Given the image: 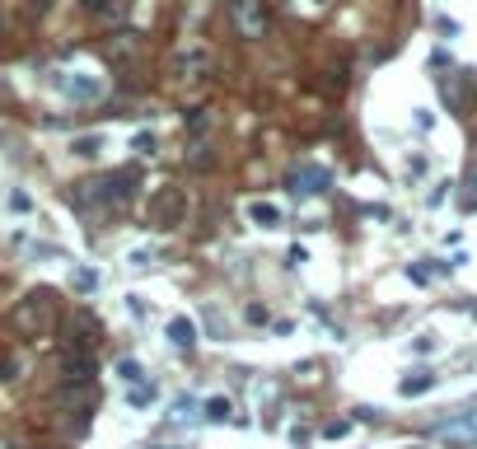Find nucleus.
Wrapping results in <instances>:
<instances>
[{
    "mask_svg": "<svg viewBox=\"0 0 477 449\" xmlns=\"http://www.w3.org/2000/svg\"><path fill=\"white\" fill-rule=\"evenodd\" d=\"M463 206H468V211H477V164L468 169V178H463Z\"/></svg>",
    "mask_w": 477,
    "mask_h": 449,
    "instance_id": "nucleus-19",
    "label": "nucleus"
},
{
    "mask_svg": "<svg viewBox=\"0 0 477 449\" xmlns=\"http://www.w3.org/2000/svg\"><path fill=\"white\" fill-rule=\"evenodd\" d=\"M243 318H248L253 328H267V323H271V314H267V304H248V309H243Z\"/></svg>",
    "mask_w": 477,
    "mask_h": 449,
    "instance_id": "nucleus-21",
    "label": "nucleus"
},
{
    "mask_svg": "<svg viewBox=\"0 0 477 449\" xmlns=\"http://www.w3.org/2000/svg\"><path fill=\"white\" fill-rule=\"evenodd\" d=\"M19 328H24L28 337H38V332H47L52 328V295L47 291H33V295H24V304H19Z\"/></svg>",
    "mask_w": 477,
    "mask_h": 449,
    "instance_id": "nucleus-2",
    "label": "nucleus"
},
{
    "mask_svg": "<svg viewBox=\"0 0 477 449\" xmlns=\"http://www.w3.org/2000/svg\"><path fill=\"white\" fill-rule=\"evenodd\" d=\"M412 351H421V356H426V351H435V332H421V337L412 342Z\"/></svg>",
    "mask_w": 477,
    "mask_h": 449,
    "instance_id": "nucleus-29",
    "label": "nucleus"
},
{
    "mask_svg": "<svg viewBox=\"0 0 477 449\" xmlns=\"http://www.w3.org/2000/svg\"><path fill=\"white\" fill-rule=\"evenodd\" d=\"M211 127H215L211 108H192V112H187V132L197 136V141H206V136H211Z\"/></svg>",
    "mask_w": 477,
    "mask_h": 449,
    "instance_id": "nucleus-14",
    "label": "nucleus"
},
{
    "mask_svg": "<svg viewBox=\"0 0 477 449\" xmlns=\"http://www.w3.org/2000/svg\"><path fill=\"white\" fill-rule=\"evenodd\" d=\"M61 407H80V412H89V407H94V389H89V384H71V389H61Z\"/></svg>",
    "mask_w": 477,
    "mask_h": 449,
    "instance_id": "nucleus-13",
    "label": "nucleus"
},
{
    "mask_svg": "<svg viewBox=\"0 0 477 449\" xmlns=\"http://www.w3.org/2000/svg\"><path fill=\"white\" fill-rule=\"evenodd\" d=\"M103 145H108L103 132H89V136H75V141H71V155L75 159H99L103 155Z\"/></svg>",
    "mask_w": 477,
    "mask_h": 449,
    "instance_id": "nucleus-10",
    "label": "nucleus"
},
{
    "mask_svg": "<svg viewBox=\"0 0 477 449\" xmlns=\"http://www.w3.org/2000/svg\"><path fill=\"white\" fill-rule=\"evenodd\" d=\"M169 66H173V75H183V80L187 75H201V71L211 66V52H206V47H178Z\"/></svg>",
    "mask_w": 477,
    "mask_h": 449,
    "instance_id": "nucleus-6",
    "label": "nucleus"
},
{
    "mask_svg": "<svg viewBox=\"0 0 477 449\" xmlns=\"http://www.w3.org/2000/svg\"><path fill=\"white\" fill-rule=\"evenodd\" d=\"M155 384H132V393H127V402H132V407H145V402H155Z\"/></svg>",
    "mask_w": 477,
    "mask_h": 449,
    "instance_id": "nucleus-16",
    "label": "nucleus"
},
{
    "mask_svg": "<svg viewBox=\"0 0 477 449\" xmlns=\"http://www.w3.org/2000/svg\"><path fill=\"white\" fill-rule=\"evenodd\" d=\"M10 211L28 215V211H33V197H28V192H10Z\"/></svg>",
    "mask_w": 477,
    "mask_h": 449,
    "instance_id": "nucleus-23",
    "label": "nucleus"
},
{
    "mask_svg": "<svg viewBox=\"0 0 477 449\" xmlns=\"http://www.w3.org/2000/svg\"><path fill=\"white\" fill-rule=\"evenodd\" d=\"M407 281H417V286H430V267H407Z\"/></svg>",
    "mask_w": 477,
    "mask_h": 449,
    "instance_id": "nucleus-28",
    "label": "nucleus"
},
{
    "mask_svg": "<svg viewBox=\"0 0 477 449\" xmlns=\"http://www.w3.org/2000/svg\"><path fill=\"white\" fill-rule=\"evenodd\" d=\"M346 430H351V422H328V426H323V435H328V440H342Z\"/></svg>",
    "mask_w": 477,
    "mask_h": 449,
    "instance_id": "nucleus-26",
    "label": "nucleus"
},
{
    "mask_svg": "<svg viewBox=\"0 0 477 449\" xmlns=\"http://www.w3.org/2000/svg\"><path fill=\"white\" fill-rule=\"evenodd\" d=\"M145 215H150V225H159V230H173V225H183L187 215V192L173 183H164L150 192V202H145Z\"/></svg>",
    "mask_w": 477,
    "mask_h": 449,
    "instance_id": "nucleus-1",
    "label": "nucleus"
},
{
    "mask_svg": "<svg viewBox=\"0 0 477 449\" xmlns=\"http://www.w3.org/2000/svg\"><path fill=\"white\" fill-rule=\"evenodd\" d=\"M291 440H295V445H309V440H314V430H309V426H291Z\"/></svg>",
    "mask_w": 477,
    "mask_h": 449,
    "instance_id": "nucleus-30",
    "label": "nucleus"
},
{
    "mask_svg": "<svg viewBox=\"0 0 477 449\" xmlns=\"http://www.w3.org/2000/svg\"><path fill=\"white\" fill-rule=\"evenodd\" d=\"M286 263H291V267H304V263H309V248H304V243H295L291 253H286Z\"/></svg>",
    "mask_w": 477,
    "mask_h": 449,
    "instance_id": "nucleus-24",
    "label": "nucleus"
},
{
    "mask_svg": "<svg viewBox=\"0 0 477 449\" xmlns=\"http://www.w3.org/2000/svg\"><path fill=\"white\" fill-rule=\"evenodd\" d=\"M356 422H379V407H356Z\"/></svg>",
    "mask_w": 477,
    "mask_h": 449,
    "instance_id": "nucleus-31",
    "label": "nucleus"
},
{
    "mask_svg": "<svg viewBox=\"0 0 477 449\" xmlns=\"http://www.w3.org/2000/svg\"><path fill=\"white\" fill-rule=\"evenodd\" d=\"M117 379H122V384H140V365H136L132 356H127V361H117Z\"/></svg>",
    "mask_w": 477,
    "mask_h": 449,
    "instance_id": "nucleus-20",
    "label": "nucleus"
},
{
    "mask_svg": "<svg viewBox=\"0 0 477 449\" xmlns=\"http://www.w3.org/2000/svg\"><path fill=\"white\" fill-rule=\"evenodd\" d=\"M445 197H450V183H435V187H430V197H426V206H440Z\"/></svg>",
    "mask_w": 477,
    "mask_h": 449,
    "instance_id": "nucleus-27",
    "label": "nucleus"
},
{
    "mask_svg": "<svg viewBox=\"0 0 477 449\" xmlns=\"http://www.w3.org/2000/svg\"><path fill=\"white\" fill-rule=\"evenodd\" d=\"M286 183H291V192H299V197H318V192H328L332 173H328L323 164H309V159H304V164H295V169H291V178H286Z\"/></svg>",
    "mask_w": 477,
    "mask_h": 449,
    "instance_id": "nucleus-4",
    "label": "nucleus"
},
{
    "mask_svg": "<svg viewBox=\"0 0 477 449\" xmlns=\"http://www.w3.org/2000/svg\"><path fill=\"white\" fill-rule=\"evenodd\" d=\"M132 150H136V155H155V150H159L155 132H136V136H132Z\"/></svg>",
    "mask_w": 477,
    "mask_h": 449,
    "instance_id": "nucleus-17",
    "label": "nucleus"
},
{
    "mask_svg": "<svg viewBox=\"0 0 477 449\" xmlns=\"http://www.w3.org/2000/svg\"><path fill=\"white\" fill-rule=\"evenodd\" d=\"M75 286H80L84 295L99 291V271H94V267H75Z\"/></svg>",
    "mask_w": 477,
    "mask_h": 449,
    "instance_id": "nucleus-18",
    "label": "nucleus"
},
{
    "mask_svg": "<svg viewBox=\"0 0 477 449\" xmlns=\"http://www.w3.org/2000/svg\"><path fill=\"white\" fill-rule=\"evenodd\" d=\"M230 14H234V24L243 38H262L267 24H271V14H267V0H230Z\"/></svg>",
    "mask_w": 477,
    "mask_h": 449,
    "instance_id": "nucleus-3",
    "label": "nucleus"
},
{
    "mask_svg": "<svg viewBox=\"0 0 477 449\" xmlns=\"http://www.w3.org/2000/svg\"><path fill=\"white\" fill-rule=\"evenodd\" d=\"M211 164H215V145H211V141H192V150H187V169H192V173H206Z\"/></svg>",
    "mask_w": 477,
    "mask_h": 449,
    "instance_id": "nucleus-11",
    "label": "nucleus"
},
{
    "mask_svg": "<svg viewBox=\"0 0 477 449\" xmlns=\"http://www.w3.org/2000/svg\"><path fill=\"white\" fill-rule=\"evenodd\" d=\"M248 225H258V230H281V225H286V211H281L276 202H248Z\"/></svg>",
    "mask_w": 477,
    "mask_h": 449,
    "instance_id": "nucleus-7",
    "label": "nucleus"
},
{
    "mask_svg": "<svg viewBox=\"0 0 477 449\" xmlns=\"http://www.w3.org/2000/svg\"><path fill=\"white\" fill-rule=\"evenodd\" d=\"M56 89H61L66 99H75V104H94V99L103 94V84H99L94 75H84V71H80V75H61Z\"/></svg>",
    "mask_w": 477,
    "mask_h": 449,
    "instance_id": "nucleus-5",
    "label": "nucleus"
},
{
    "mask_svg": "<svg viewBox=\"0 0 477 449\" xmlns=\"http://www.w3.org/2000/svg\"><path fill=\"white\" fill-rule=\"evenodd\" d=\"M169 342L178 346V351H192V346H197V323L187 314H173L169 318Z\"/></svg>",
    "mask_w": 477,
    "mask_h": 449,
    "instance_id": "nucleus-8",
    "label": "nucleus"
},
{
    "mask_svg": "<svg viewBox=\"0 0 477 449\" xmlns=\"http://www.w3.org/2000/svg\"><path fill=\"white\" fill-rule=\"evenodd\" d=\"M440 94H445V104H450V108H463V99H468L463 75H445V80H440Z\"/></svg>",
    "mask_w": 477,
    "mask_h": 449,
    "instance_id": "nucleus-15",
    "label": "nucleus"
},
{
    "mask_svg": "<svg viewBox=\"0 0 477 449\" xmlns=\"http://www.w3.org/2000/svg\"><path fill=\"white\" fill-rule=\"evenodd\" d=\"M435 384H440V379H435L430 370H412V374H402V379H398V393H402V398H421V393H430Z\"/></svg>",
    "mask_w": 477,
    "mask_h": 449,
    "instance_id": "nucleus-9",
    "label": "nucleus"
},
{
    "mask_svg": "<svg viewBox=\"0 0 477 449\" xmlns=\"http://www.w3.org/2000/svg\"><path fill=\"white\" fill-rule=\"evenodd\" d=\"M201 417H206V422H234V402H230V398H206V402H201Z\"/></svg>",
    "mask_w": 477,
    "mask_h": 449,
    "instance_id": "nucleus-12",
    "label": "nucleus"
},
{
    "mask_svg": "<svg viewBox=\"0 0 477 449\" xmlns=\"http://www.w3.org/2000/svg\"><path fill=\"white\" fill-rule=\"evenodd\" d=\"M173 417H197V398H173Z\"/></svg>",
    "mask_w": 477,
    "mask_h": 449,
    "instance_id": "nucleus-22",
    "label": "nucleus"
},
{
    "mask_svg": "<svg viewBox=\"0 0 477 449\" xmlns=\"http://www.w3.org/2000/svg\"><path fill=\"white\" fill-rule=\"evenodd\" d=\"M314 5H328V0H314Z\"/></svg>",
    "mask_w": 477,
    "mask_h": 449,
    "instance_id": "nucleus-32",
    "label": "nucleus"
},
{
    "mask_svg": "<svg viewBox=\"0 0 477 449\" xmlns=\"http://www.w3.org/2000/svg\"><path fill=\"white\" fill-rule=\"evenodd\" d=\"M155 263V248H132V267H150Z\"/></svg>",
    "mask_w": 477,
    "mask_h": 449,
    "instance_id": "nucleus-25",
    "label": "nucleus"
}]
</instances>
